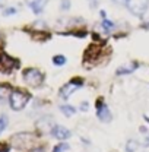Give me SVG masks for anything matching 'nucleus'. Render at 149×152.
Here are the masks:
<instances>
[{
	"label": "nucleus",
	"mask_w": 149,
	"mask_h": 152,
	"mask_svg": "<svg viewBox=\"0 0 149 152\" xmlns=\"http://www.w3.org/2000/svg\"><path fill=\"white\" fill-rule=\"evenodd\" d=\"M29 99H31V94L28 91L13 89L9 96V105L13 111H20L22 108H25V105L28 104Z\"/></svg>",
	"instance_id": "obj_1"
},
{
	"label": "nucleus",
	"mask_w": 149,
	"mask_h": 152,
	"mask_svg": "<svg viewBox=\"0 0 149 152\" xmlns=\"http://www.w3.org/2000/svg\"><path fill=\"white\" fill-rule=\"evenodd\" d=\"M22 77L32 88H38V86H41L44 83V75H42L41 70H38L37 67H28V69H25L22 72Z\"/></svg>",
	"instance_id": "obj_2"
},
{
	"label": "nucleus",
	"mask_w": 149,
	"mask_h": 152,
	"mask_svg": "<svg viewBox=\"0 0 149 152\" xmlns=\"http://www.w3.org/2000/svg\"><path fill=\"white\" fill-rule=\"evenodd\" d=\"M34 139H35V136H34L32 133H28V132L16 133V134L12 136L10 143H12L16 149H28V148L32 146Z\"/></svg>",
	"instance_id": "obj_3"
},
{
	"label": "nucleus",
	"mask_w": 149,
	"mask_h": 152,
	"mask_svg": "<svg viewBox=\"0 0 149 152\" xmlns=\"http://www.w3.org/2000/svg\"><path fill=\"white\" fill-rule=\"evenodd\" d=\"M83 85V79L82 77H73L70 79L66 85H63L58 91V95L63 98V99H69V96L73 94L74 91H77L80 86Z\"/></svg>",
	"instance_id": "obj_4"
},
{
	"label": "nucleus",
	"mask_w": 149,
	"mask_h": 152,
	"mask_svg": "<svg viewBox=\"0 0 149 152\" xmlns=\"http://www.w3.org/2000/svg\"><path fill=\"white\" fill-rule=\"evenodd\" d=\"M19 64H20V61L18 58L9 56L6 53H0V72L10 73L15 69H19Z\"/></svg>",
	"instance_id": "obj_5"
},
{
	"label": "nucleus",
	"mask_w": 149,
	"mask_h": 152,
	"mask_svg": "<svg viewBox=\"0 0 149 152\" xmlns=\"http://www.w3.org/2000/svg\"><path fill=\"white\" fill-rule=\"evenodd\" d=\"M148 6L149 0H127V3H126V7L134 16H142L148 10Z\"/></svg>",
	"instance_id": "obj_6"
},
{
	"label": "nucleus",
	"mask_w": 149,
	"mask_h": 152,
	"mask_svg": "<svg viewBox=\"0 0 149 152\" xmlns=\"http://www.w3.org/2000/svg\"><path fill=\"white\" fill-rule=\"evenodd\" d=\"M96 115H98V118H99L102 123H110L112 118L111 111H110L108 105L102 101V98H99L98 102H96Z\"/></svg>",
	"instance_id": "obj_7"
},
{
	"label": "nucleus",
	"mask_w": 149,
	"mask_h": 152,
	"mask_svg": "<svg viewBox=\"0 0 149 152\" xmlns=\"http://www.w3.org/2000/svg\"><path fill=\"white\" fill-rule=\"evenodd\" d=\"M51 136L58 139V140H66L72 136V133H70V130H67L66 127H63L60 124H54L53 129H51Z\"/></svg>",
	"instance_id": "obj_8"
},
{
	"label": "nucleus",
	"mask_w": 149,
	"mask_h": 152,
	"mask_svg": "<svg viewBox=\"0 0 149 152\" xmlns=\"http://www.w3.org/2000/svg\"><path fill=\"white\" fill-rule=\"evenodd\" d=\"M25 1H26V4L31 7V10H32L35 15L42 13L45 4L48 3V0H25Z\"/></svg>",
	"instance_id": "obj_9"
},
{
	"label": "nucleus",
	"mask_w": 149,
	"mask_h": 152,
	"mask_svg": "<svg viewBox=\"0 0 149 152\" xmlns=\"http://www.w3.org/2000/svg\"><path fill=\"white\" fill-rule=\"evenodd\" d=\"M137 63L136 61H133V63H130V64H126V66H120L117 70H115V75L117 76H123V75H129V73H131V72H134L136 69H137Z\"/></svg>",
	"instance_id": "obj_10"
},
{
	"label": "nucleus",
	"mask_w": 149,
	"mask_h": 152,
	"mask_svg": "<svg viewBox=\"0 0 149 152\" xmlns=\"http://www.w3.org/2000/svg\"><path fill=\"white\" fill-rule=\"evenodd\" d=\"M12 86L9 83H0V104L6 99H9V96L12 94Z\"/></svg>",
	"instance_id": "obj_11"
},
{
	"label": "nucleus",
	"mask_w": 149,
	"mask_h": 152,
	"mask_svg": "<svg viewBox=\"0 0 149 152\" xmlns=\"http://www.w3.org/2000/svg\"><path fill=\"white\" fill-rule=\"evenodd\" d=\"M60 111L64 114L66 117H72L76 113V108L73 105H70V104H63V105H60Z\"/></svg>",
	"instance_id": "obj_12"
},
{
	"label": "nucleus",
	"mask_w": 149,
	"mask_h": 152,
	"mask_svg": "<svg viewBox=\"0 0 149 152\" xmlns=\"http://www.w3.org/2000/svg\"><path fill=\"white\" fill-rule=\"evenodd\" d=\"M66 57L63 56V54H56V56L53 57V64L57 66V67H60V66H64L66 64Z\"/></svg>",
	"instance_id": "obj_13"
},
{
	"label": "nucleus",
	"mask_w": 149,
	"mask_h": 152,
	"mask_svg": "<svg viewBox=\"0 0 149 152\" xmlns=\"http://www.w3.org/2000/svg\"><path fill=\"white\" fill-rule=\"evenodd\" d=\"M137 146H139V143L134 140V139H130V140H127V143H126V151L127 152H134L137 149Z\"/></svg>",
	"instance_id": "obj_14"
},
{
	"label": "nucleus",
	"mask_w": 149,
	"mask_h": 152,
	"mask_svg": "<svg viewBox=\"0 0 149 152\" xmlns=\"http://www.w3.org/2000/svg\"><path fill=\"white\" fill-rule=\"evenodd\" d=\"M6 127H7V115L1 114V115H0V134H1V132H3Z\"/></svg>",
	"instance_id": "obj_15"
},
{
	"label": "nucleus",
	"mask_w": 149,
	"mask_h": 152,
	"mask_svg": "<svg viewBox=\"0 0 149 152\" xmlns=\"http://www.w3.org/2000/svg\"><path fill=\"white\" fill-rule=\"evenodd\" d=\"M102 26H104V29H107V31H110L111 28H114L115 26V23L114 22H111L110 19H102Z\"/></svg>",
	"instance_id": "obj_16"
},
{
	"label": "nucleus",
	"mask_w": 149,
	"mask_h": 152,
	"mask_svg": "<svg viewBox=\"0 0 149 152\" xmlns=\"http://www.w3.org/2000/svg\"><path fill=\"white\" fill-rule=\"evenodd\" d=\"M70 6H72V1H70V0H61V1H60V9L64 10V12L69 10Z\"/></svg>",
	"instance_id": "obj_17"
},
{
	"label": "nucleus",
	"mask_w": 149,
	"mask_h": 152,
	"mask_svg": "<svg viewBox=\"0 0 149 152\" xmlns=\"http://www.w3.org/2000/svg\"><path fill=\"white\" fill-rule=\"evenodd\" d=\"M69 149V145L67 143H60V145H57L56 148L53 149V152H66Z\"/></svg>",
	"instance_id": "obj_18"
},
{
	"label": "nucleus",
	"mask_w": 149,
	"mask_h": 152,
	"mask_svg": "<svg viewBox=\"0 0 149 152\" xmlns=\"http://www.w3.org/2000/svg\"><path fill=\"white\" fill-rule=\"evenodd\" d=\"M1 13H3L4 16H10V15H15V13H16V9H15V7H7V9H4Z\"/></svg>",
	"instance_id": "obj_19"
},
{
	"label": "nucleus",
	"mask_w": 149,
	"mask_h": 152,
	"mask_svg": "<svg viewBox=\"0 0 149 152\" xmlns=\"http://www.w3.org/2000/svg\"><path fill=\"white\" fill-rule=\"evenodd\" d=\"M10 151V145L6 142H0V152H9Z\"/></svg>",
	"instance_id": "obj_20"
},
{
	"label": "nucleus",
	"mask_w": 149,
	"mask_h": 152,
	"mask_svg": "<svg viewBox=\"0 0 149 152\" xmlns=\"http://www.w3.org/2000/svg\"><path fill=\"white\" fill-rule=\"evenodd\" d=\"M88 108H89V104H88V101H83V102L80 104V110H82V111H86Z\"/></svg>",
	"instance_id": "obj_21"
},
{
	"label": "nucleus",
	"mask_w": 149,
	"mask_h": 152,
	"mask_svg": "<svg viewBox=\"0 0 149 152\" xmlns=\"http://www.w3.org/2000/svg\"><path fill=\"white\" fill-rule=\"evenodd\" d=\"M112 1L118 6H126V3H127V0H112Z\"/></svg>",
	"instance_id": "obj_22"
},
{
	"label": "nucleus",
	"mask_w": 149,
	"mask_h": 152,
	"mask_svg": "<svg viewBox=\"0 0 149 152\" xmlns=\"http://www.w3.org/2000/svg\"><path fill=\"white\" fill-rule=\"evenodd\" d=\"M3 45H4V39H3V35L0 34V48H3Z\"/></svg>",
	"instance_id": "obj_23"
},
{
	"label": "nucleus",
	"mask_w": 149,
	"mask_h": 152,
	"mask_svg": "<svg viewBox=\"0 0 149 152\" xmlns=\"http://www.w3.org/2000/svg\"><path fill=\"white\" fill-rule=\"evenodd\" d=\"M99 15L102 16V19H104V18H105V16H107V13H105V10H101V12H99Z\"/></svg>",
	"instance_id": "obj_24"
},
{
	"label": "nucleus",
	"mask_w": 149,
	"mask_h": 152,
	"mask_svg": "<svg viewBox=\"0 0 149 152\" xmlns=\"http://www.w3.org/2000/svg\"><path fill=\"white\" fill-rule=\"evenodd\" d=\"M145 120H146V121H149V117H145Z\"/></svg>",
	"instance_id": "obj_25"
}]
</instances>
